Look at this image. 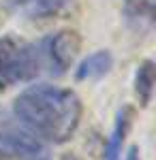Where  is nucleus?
Masks as SVG:
<instances>
[{
	"label": "nucleus",
	"mask_w": 156,
	"mask_h": 160,
	"mask_svg": "<svg viewBox=\"0 0 156 160\" xmlns=\"http://www.w3.org/2000/svg\"><path fill=\"white\" fill-rule=\"evenodd\" d=\"M43 75L39 43L17 37H0V90L34 81Z\"/></svg>",
	"instance_id": "f03ea898"
},
{
	"label": "nucleus",
	"mask_w": 156,
	"mask_h": 160,
	"mask_svg": "<svg viewBox=\"0 0 156 160\" xmlns=\"http://www.w3.org/2000/svg\"><path fill=\"white\" fill-rule=\"evenodd\" d=\"M131 120H133V111L131 107H122L116 115V122L111 128V135L107 139L105 145V158L103 160H122V149H124V141L131 128Z\"/></svg>",
	"instance_id": "6e6552de"
},
{
	"label": "nucleus",
	"mask_w": 156,
	"mask_h": 160,
	"mask_svg": "<svg viewBox=\"0 0 156 160\" xmlns=\"http://www.w3.org/2000/svg\"><path fill=\"white\" fill-rule=\"evenodd\" d=\"M156 0H122V13L133 30H152Z\"/></svg>",
	"instance_id": "0eeeda50"
},
{
	"label": "nucleus",
	"mask_w": 156,
	"mask_h": 160,
	"mask_svg": "<svg viewBox=\"0 0 156 160\" xmlns=\"http://www.w3.org/2000/svg\"><path fill=\"white\" fill-rule=\"evenodd\" d=\"M84 105L77 92L54 83H32L13 100V115L43 143L71 141L81 122Z\"/></svg>",
	"instance_id": "f257e3e1"
},
{
	"label": "nucleus",
	"mask_w": 156,
	"mask_h": 160,
	"mask_svg": "<svg viewBox=\"0 0 156 160\" xmlns=\"http://www.w3.org/2000/svg\"><path fill=\"white\" fill-rule=\"evenodd\" d=\"M154 73L156 64L152 60H143L135 71V96L143 107H148L152 102V96H154V83H156Z\"/></svg>",
	"instance_id": "1a4fd4ad"
},
{
	"label": "nucleus",
	"mask_w": 156,
	"mask_h": 160,
	"mask_svg": "<svg viewBox=\"0 0 156 160\" xmlns=\"http://www.w3.org/2000/svg\"><path fill=\"white\" fill-rule=\"evenodd\" d=\"M0 154L13 158H41L45 154V143L39 141L13 111L0 109Z\"/></svg>",
	"instance_id": "20e7f679"
},
{
	"label": "nucleus",
	"mask_w": 156,
	"mask_h": 160,
	"mask_svg": "<svg viewBox=\"0 0 156 160\" xmlns=\"http://www.w3.org/2000/svg\"><path fill=\"white\" fill-rule=\"evenodd\" d=\"M124 160H139V149H137V145L128 148V152H126V158H124Z\"/></svg>",
	"instance_id": "9d476101"
},
{
	"label": "nucleus",
	"mask_w": 156,
	"mask_h": 160,
	"mask_svg": "<svg viewBox=\"0 0 156 160\" xmlns=\"http://www.w3.org/2000/svg\"><path fill=\"white\" fill-rule=\"evenodd\" d=\"M22 160H43V156L41 158H22Z\"/></svg>",
	"instance_id": "9b49d317"
},
{
	"label": "nucleus",
	"mask_w": 156,
	"mask_h": 160,
	"mask_svg": "<svg viewBox=\"0 0 156 160\" xmlns=\"http://www.w3.org/2000/svg\"><path fill=\"white\" fill-rule=\"evenodd\" d=\"M41 60H43V73L60 77L71 68L79 49H81V38L75 30H58L49 37L36 41Z\"/></svg>",
	"instance_id": "7ed1b4c3"
},
{
	"label": "nucleus",
	"mask_w": 156,
	"mask_h": 160,
	"mask_svg": "<svg viewBox=\"0 0 156 160\" xmlns=\"http://www.w3.org/2000/svg\"><path fill=\"white\" fill-rule=\"evenodd\" d=\"M69 4L71 0H4V7L11 13L24 19H32V22L56 17Z\"/></svg>",
	"instance_id": "39448f33"
},
{
	"label": "nucleus",
	"mask_w": 156,
	"mask_h": 160,
	"mask_svg": "<svg viewBox=\"0 0 156 160\" xmlns=\"http://www.w3.org/2000/svg\"><path fill=\"white\" fill-rule=\"evenodd\" d=\"M111 68H113V56H111V51L109 49H96L77 64L75 79L77 81H94V79L105 77Z\"/></svg>",
	"instance_id": "423d86ee"
}]
</instances>
